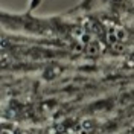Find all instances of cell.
Listing matches in <instances>:
<instances>
[{"label": "cell", "mask_w": 134, "mask_h": 134, "mask_svg": "<svg viewBox=\"0 0 134 134\" xmlns=\"http://www.w3.org/2000/svg\"><path fill=\"white\" fill-rule=\"evenodd\" d=\"M98 50H99V47H98V44L94 41L90 43V46H88V53L90 55H94V53H98Z\"/></svg>", "instance_id": "obj_1"}, {"label": "cell", "mask_w": 134, "mask_h": 134, "mask_svg": "<svg viewBox=\"0 0 134 134\" xmlns=\"http://www.w3.org/2000/svg\"><path fill=\"white\" fill-rule=\"evenodd\" d=\"M108 41H110V44H116L117 43V35L116 34H108Z\"/></svg>", "instance_id": "obj_2"}, {"label": "cell", "mask_w": 134, "mask_h": 134, "mask_svg": "<svg viewBox=\"0 0 134 134\" xmlns=\"http://www.w3.org/2000/svg\"><path fill=\"white\" fill-rule=\"evenodd\" d=\"M92 125H93V122L92 120H88V119L82 122V128H85V130H92Z\"/></svg>", "instance_id": "obj_3"}, {"label": "cell", "mask_w": 134, "mask_h": 134, "mask_svg": "<svg viewBox=\"0 0 134 134\" xmlns=\"http://www.w3.org/2000/svg\"><path fill=\"white\" fill-rule=\"evenodd\" d=\"M116 35H117V38H120V40H122V38H125V32H124L122 29H120V31H117Z\"/></svg>", "instance_id": "obj_4"}, {"label": "cell", "mask_w": 134, "mask_h": 134, "mask_svg": "<svg viewBox=\"0 0 134 134\" xmlns=\"http://www.w3.org/2000/svg\"><path fill=\"white\" fill-rule=\"evenodd\" d=\"M81 41H90V37H88V35H82V37H81Z\"/></svg>", "instance_id": "obj_5"}, {"label": "cell", "mask_w": 134, "mask_h": 134, "mask_svg": "<svg viewBox=\"0 0 134 134\" xmlns=\"http://www.w3.org/2000/svg\"><path fill=\"white\" fill-rule=\"evenodd\" d=\"M0 134H12V131H9V130H5V128H3V130H2V133Z\"/></svg>", "instance_id": "obj_6"}, {"label": "cell", "mask_w": 134, "mask_h": 134, "mask_svg": "<svg viewBox=\"0 0 134 134\" xmlns=\"http://www.w3.org/2000/svg\"><path fill=\"white\" fill-rule=\"evenodd\" d=\"M114 47H116V50H122V46H119V44H114Z\"/></svg>", "instance_id": "obj_7"}]
</instances>
